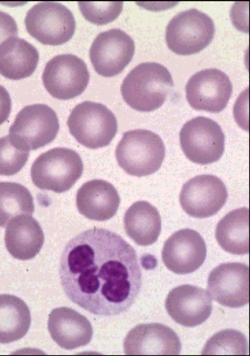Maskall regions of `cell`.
Listing matches in <instances>:
<instances>
[{"mask_svg": "<svg viewBox=\"0 0 250 356\" xmlns=\"http://www.w3.org/2000/svg\"><path fill=\"white\" fill-rule=\"evenodd\" d=\"M18 29L15 19L7 13L0 10V44L9 38L16 37Z\"/></svg>", "mask_w": 250, "mask_h": 356, "instance_id": "f1b7e54d", "label": "cell"}, {"mask_svg": "<svg viewBox=\"0 0 250 356\" xmlns=\"http://www.w3.org/2000/svg\"><path fill=\"white\" fill-rule=\"evenodd\" d=\"M228 194L226 185L218 177L201 175L187 181L183 186L180 201L189 216L205 218L215 215L225 204Z\"/></svg>", "mask_w": 250, "mask_h": 356, "instance_id": "4fadbf2b", "label": "cell"}, {"mask_svg": "<svg viewBox=\"0 0 250 356\" xmlns=\"http://www.w3.org/2000/svg\"><path fill=\"white\" fill-rule=\"evenodd\" d=\"M47 327L52 339L61 348L68 350L87 345L93 335L89 320L68 307L53 309L49 315Z\"/></svg>", "mask_w": 250, "mask_h": 356, "instance_id": "ac0fdd59", "label": "cell"}, {"mask_svg": "<svg viewBox=\"0 0 250 356\" xmlns=\"http://www.w3.org/2000/svg\"><path fill=\"white\" fill-rule=\"evenodd\" d=\"M60 129L57 113L44 104L24 107L17 114L9 129V135L19 146L29 151L53 141Z\"/></svg>", "mask_w": 250, "mask_h": 356, "instance_id": "52a82bcc", "label": "cell"}, {"mask_svg": "<svg viewBox=\"0 0 250 356\" xmlns=\"http://www.w3.org/2000/svg\"><path fill=\"white\" fill-rule=\"evenodd\" d=\"M80 11L89 22L98 25L108 23L116 19L123 9L122 1H80Z\"/></svg>", "mask_w": 250, "mask_h": 356, "instance_id": "83f0119b", "label": "cell"}, {"mask_svg": "<svg viewBox=\"0 0 250 356\" xmlns=\"http://www.w3.org/2000/svg\"><path fill=\"white\" fill-rule=\"evenodd\" d=\"M207 246L197 231L185 228L172 234L165 242L162 259L166 267L178 274L190 273L204 263Z\"/></svg>", "mask_w": 250, "mask_h": 356, "instance_id": "9a60e30c", "label": "cell"}, {"mask_svg": "<svg viewBox=\"0 0 250 356\" xmlns=\"http://www.w3.org/2000/svg\"><path fill=\"white\" fill-rule=\"evenodd\" d=\"M66 123L78 142L92 149L109 145L118 131L114 113L105 105L90 101L77 105Z\"/></svg>", "mask_w": 250, "mask_h": 356, "instance_id": "5b68a950", "label": "cell"}, {"mask_svg": "<svg viewBox=\"0 0 250 356\" xmlns=\"http://www.w3.org/2000/svg\"><path fill=\"white\" fill-rule=\"evenodd\" d=\"M39 60L37 49L23 39L13 37L0 44V73L8 79L19 80L29 76Z\"/></svg>", "mask_w": 250, "mask_h": 356, "instance_id": "44dd1931", "label": "cell"}, {"mask_svg": "<svg viewBox=\"0 0 250 356\" xmlns=\"http://www.w3.org/2000/svg\"><path fill=\"white\" fill-rule=\"evenodd\" d=\"M89 78L85 62L76 55L68 53L51 58L42 74L46 90L60 100L70 99L81 94L87 87Z\"/></svg>", "mask_w": 250, "mask_h": 356, "instance_id": "30bf717a", "label": "cell"}, {"mask_svg": "<svg viewBox=\"0 0 250 356\" xmlns=\"http://www.w3.org/2000/svg\"><path fill=\"white\" fill-rule=\"evenodd\" d=\"M248 343L241 332L226 329L217 332L206 342L202 355H246Z\"/></svg>", "mask_w": 250, "mask_h": 356, "instance_id": "484cf974", "label": "cell"}, {"mask_svg": "<svg viewBox=\"0 0 250 356\" xmlns=\"http://www.w3.org/2000/svg\"><path fill=\"white\" fill-rule=\"evenodd\" d=\"M11 100L6 89L0 85V125L5 122L10 113Z\"/></svg>", "mask_w": 250, "mask_h": 356, "instance_id": "f546056e", "label": "cell"}, {"mask_svg": "<svg viewBox=\"0 0 250 356\" xmlns=\"http://www.w3.org/2000/svg\"><path fill=\"white\" fill-rule=\"evenodd\" d=\"M171 73L154 62L142 63L124 78L121 92L124 101L135 110L149 112L164 103L173 87Z\"/></svg>", "mask_w": 250, "mask_h": 356, "instance_id": "7a4b0ae2", "label": "cell"}, {"mask_svg": "<svg viewBox=\"0 0 250 356\" xmlns=\"http://www.w3.org/2000/svg\"><path fill=\"white\" fill-rule=\"evenodd\" d=\"M34 211L32 196L22 185L0 181V226L4 227L14 217Z\"/></svg>", "mask_w": 250, "mask_h": 356, "instance_id": "d4e9b609", "label": "cell"}, {"mask_svg": "<svg viewBox=\"0 0 250 356\" xmlns=\"http://www.w3.org/2000/svg\"><path fill=\"white\" fill-rule=\"evenodd\" d=\"M28 33L44 44L59 45L73 36L76 27L72 12L62 3L39 2L27 12L24 20Z\"/></svg>", "mask_w": 250, "mask_h": 356, "instance_id": "ba28073f", "label": "cell"}, {"mask_svg": "<svg viewBox=\"0 0 250 356\" xmlns=\"http://www.w3.org/2000/svg\"><path fill=\"white\" fill-rule=\"evenodd\" d=\"M208 289L210 296L224 306H244L249 302V266L238 262L219 265L208 275Z\"/></svg>", "mask_w": 250, "mask_h": 356, "instance_id": "5bb4252c", "label": "cell"}, {"mask_svg": "<svg viewBox=\"0 0 250 356\" xmlns=\"http://www.w3.org/2000/svg\"><path fill=\"white\" fill-rule=\"evenodd\" d=\"M215 32L213 20L195 8L182 11L169 22L166 29L168 47L179 55L199 52L212 40Z\"/></svg>", "mask_w": 250, "mask_h": 356, "instance_id": "8992f818", "label": "cell"}, {"mask_svg": "<svg viewBox=\"0 0 250 356\" xmlns=\"http://www.w3.org/2000/svg\"><path fill=\"white\" fill-rule=\"evenodd\" d=\"M135 51L132 38L118 28L99 33L89 49V57L95 70L104 77L121 72L131 61Z\"/></svg>", "mask_w": 250, "mask_h": 356, "instance_id": "7c38bea8", "label": "cell"}, {"mask_svg": "<svg viewBox=\"0 0 250 356\" xmlns=\"http://www.w3.org/2000/svg\"><path fill=\"white\" fill-rule=\"evenodd\" d=\"M165 155L161 138L145 129L125 132L115 150L119 166L127 174L139 177L150 175L159 170Z\"/></svg>", "mask_w": 250, "mask_h": 356, "instance_id": "3957f363", "label": "cell"}, {"mask_svg": "<svg viewBox=\"0 0 250 356\" xmlns=\"http://www.w3.org/2000/svg\"><path fill=\"white\" fill-rule=\"evenodd\" d=\"M215 237L226 251L235 255L249 253V208H237L226 214L217 224Z\"/></svg>", "mask_w": 250, "mask_h": 356, "instance_id": "603a6c76", "label": "cell"}, {"mask_svg": "<svg viewBox=\"0 0 250 356\" xmlns=\"http://www.w3.org/2000/svg\"><path fill=\"white\" fill-rule=\"evenodd\" d=\"M5 245L14 258L28 260L40 251L44 234L39 222L30 215L22 214L11 219L6 227Z\"/></svg>", "mask_w": 250, "mask_h": 356, "instance_id": "ffe728a7", "label": "cell"}, {"mask_svg": "<svg viewBox=\"0 0 250 356\" xmlns=\"http://www.w3.org/2000/svg\"><path fill=\"white\" fill-rule=\"evenodd\" d=\"M31 314L26 303L16 296L0 295V343L22 338L31 325Z\"/></svg>", "mask_w": 250, "mask_h": 356, "instance_id": "cb8c5ba5", "label": "cell"}, {"mask_svg": "<svg viewBox=\"0 0 250 356\" xmlns=\"http://www.w3.org/2000/svg\"><path fill=\"white\" fill-rule=\"evenodd\" d=\"M124 222L126 233L139 245L153 244L161 233L159 212L155 207L145 200L133 203L126 211Z\"/></svg>", "mask_w": 250, "mask_h": 356, "instance_id": "7402d4cb", "label": "cell"}, {"mask_svg": "<svg viewBox=\"0 0 250 356\" xmlns=\"http://www.w3.org/2000/svg\"><path fill=\"white\" fill-rule=\"evenodd\" d=\"M126 355H178L180 340L169 327L160 323L139 324L126 335L124 343Z\"/></svg>", "mask_w": 250, "mask_h": 356, "instance_id": "e0dca14e", "label": "cell"}, {"mask_svg": "<svg viewBox=\"0 0 250 356\" xmlns=\"http://www.w3.org/2000/svg\"><path fill=\"white\" fill-rule=\"evenodd\" d=\"M181 147L192 162L206 165L218 161L225 150V134L215 121L198 116L187 122L180 133Z\"/></svg>", "mask_w": 250, "mask_h": 356, "instance_id": "9c48e42d", "label": "cell"}, {"mask_svg": "<svg viewBox=\"0 0 250 356\" xmlns=\"http://www.w3.org/2000/svg\"><path fill=\"white\" fill-rule=\"evenodd\" d=\"M29 151L18 145L9 135L0 138V175L10 176L25 165Z\"/></svg>", "mask_w": 250, "mask_h": 356, "instance_id": "4316f807", "label": "cell"}, {"mask_svg": "<svg viewBox=\"0 0 250 356\" xmlns=\"http://www.w3.org/2000/svg\"><path fill=\"white\" fill-rule=\"evenodd\" d=\"M59 275L70 301L91 313L106 316L127 311L142 286L134 248L117 234L95 227L66 244Z\"/></svg>", "mask_w": 250, "mask_h": 356, "instance_id": "6da1fadb", "label": "cell"}, {"mask_svg": "<svg viewBox=\"0 0 250 356\" xmlns=\"http://www.w3.org/2000/svg\"><path fill=\"white\" fill-rule=\"evenodd\" d=\"M83 170L82 159L77 152L65 147H56L36 159L31 168V177L38 188L61 193L75 184Z\"/></svg>", "mask_w": 250, "mask_h": 356, "instance_id": "277c9868", "label": "cell"}, {"mask_svg": "<svg viewBox=\"0 0 250 356\" xmlns=\"http://www.w3.org/2000/svg\"><path fill=\"white\" fill-rule=\"evenodd\" d=\"M165 307L175 322L183 326L193 327L202 324L209 317L212 301L205 289L185 284L169 292Z\"/></svg>", "mask_w": 250, "mask_h": 356, "instance_id": "2e32d148", "label": "cell"}, {"mask_svg": "<svg viewBox=\"0 0 250 356\" xmlns=\"http://www.w3.org/2000/svg\"><path fill=\"white\" fill-rule=\"evenodd\" d=\"M228 76L214 68L202 69L192 75L185 86L186 98L196 110L218 113L227 106L232 93Z\"/></svg>", "mask_w": 250, "mask_h": 356, "instance_id": "8fae6325", "label": "cell"}, {"mask_svg": "<svg viewBox=\"0 0 250 356\" xmlns=\"http://www.w3.org/2000/svg\"><path fill=\"white\" fill-rule=\"evenodd\" d=\"M120 203L115 187L103 179H92L83 183L76 195L79 212L89 220L104 221L113 217Z\"/></svg>", "mask_w": 250, "mask_h": 356, "instance_id": "d6986e66", "label": "cell"}]
</instances>
